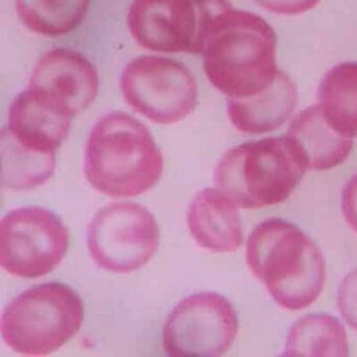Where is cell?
<instances>
[{
  "label": "cell",
  "mask_w": 357,
  "mask_h": 357,
  "mask_svg": "<svg viewBox=\"0 0 357 357\" xmlns=\"http://www.w3.org/2000/svg\"><path fill=\"white\" fill-rule=\"evenodd\" d=\"M342 211L349 227L357 233V174L344 185L342 195Z\"/></svg>",
  "instance_id": "7402d4cb"
},
{
  "label": "cell",
  "mask_w": 357,
  "mask_h": 357,
  "mask_svg": "<svg viewBox=\"0 0 357 357\" xmlns=\"http://www.w3.org/2000/svg\"><path fill=\"white\" fill-rule=\"evenodd\" d=\"M238 328L237 313L225 296L208 291L192 294L167 319L164 350L173 357L221 356L231 348Z\"/></svg>",
  "instance_id": "30bf717a"
},
{
  "label": "cell",
  "mask_w": 357,
  "mask_h": 357,
  "mask_svg": "<svg viewBox=\"0 0 357 357\" xmlns=\"http://www.w3.org/2000/svg\"><path fill=\"white\" fill-rule=\"evenodd\" d=\"M246 262L271 298L287 310L310 306L325 284L321 250L302 229L282 219H268L252 229Z\"/></svg>",
  "instance_id": "3957f363"
},
{
  "label": "cell",
  "mask_w": 357,
  "mask_h": 357,
  "mask_svg": "<svg viewBox=\"0 0 357 357\" xmlns=\"http://www.w3.org/2000/svg\"><path fill=\"white\" fill-rule=\"evenodd\" d=\"M187 222L192 238L208 252H234L243 241L236 204L220 190L198 192L188 208Z\"/></svg>",
  "instance_id": "4fadbf2b"
},
{
  "label": "cell",
  "mask_w": 357,
  "mask_h": 357,
  "mask_svg": "<svg viewBox=\"0 0 357 357\" xmlns=\"http://www.w3.org/2000/svg\"><path fill=\"white\" fill-rule=\"evenodd\" d=\"M89 0H15L22 24L35 34L58 37L68 34L84 20Z\"/></svg>",
  "instance_id": "d6986e66"
},
{
  "label": "cell",
  "mask_w": 357,
  "mask_h": 357,
  "mask_svg": "<svg viewBox=\"0 0 357 357\" xmlns=\"http://www.w3.org/2000/svg\"><path fill=\"white\" fill-rule=\"evenodd\" d=\"M296 102V85L285 73L278 70L273 82L262 93L246 99L227 100V114L238 130L260 135L285 124Z\"/></svg>",
  "instance_id": "5bb4252c"
},
{
  "label": "cell",
  "mask_w": 357,
  "mask_h": 357,
  "mask_svg": "<svg viewBox=\"0 0 357 357\" xmlns=\"http://www.w3.org/2000/svg\"><path fill=\"white\" fill-rule=\"evenodd\" d=\"M263 9L278 15L294 16L306 13L319 5V0H254Z\"/></svg>",
  "instance_id": "44dd1931"
},
{
  "label": "cell",
  "mask_w": 357,
  "mask_h": 357,
  "mask_svg": "<svg viewBox=\"0 0 357 357\" xmlns=\"http://www.w3.org/2000/svg\"><path fill=\"white\" fill-rule=\"evenodd\" d=\"M29 87L75 116L87 109L97 98L99 75L81 54L54 49L43 54L37 62Z\"/></svg>",
  "instance_id": "8fae6325"
},
{
  "label": "cell",
  "mask_w": 357,
  "mask_h": 357,
  "mask_svg": "<svg viewBox=\"0 0 357 357\" xmlns=\"http://www.w3.org/2000/svg\"><path fill=\"white\" fill-rule=\"evenodd\" d=\"M72 119L63 108L29 87L12 102L6 129L20 145L52 154L68 137Z\"/></svg>",
  "instance_id": "7c38bea8"
},
{
  "label": "cell",
  "mask_w": 357,
  "mask_h": 357,
  "mask_svg": "<svg viewBox=\"0 0 357 357\" xmlns=\"http://www.w3.org/2000/svg\"><path fill=\"white\" fill-rule=\"evenodd\" d=\"M306 170L287 137H266L225 152L214 183L236 206L257 210L285 202Z\"/></svg>",
  "instance_id": "277c9868"
},
{
  "label": "cell",
  "mask_w": 357,
  "mask_h": 357,
  "mask_svg": "<svg viewBox=\"0 0 357 357\" xmlns=\"http://www.w3.org/2000/svg\"><path fill=\"white\" fill-rule=\"evenodd\" d=\"M231 7L229 0H135L127 24L148 51L202 54L211 24Z\"/></svg>",
  "instance_id": "8992f818"
},
{
  "label": "cell",
  "mask_w": 357,
  "mask_h": 357,
  "mask_svg": "<svg viewBox=\"0 0 357 357\" xmlns=\"http://www.w3.org/2000/svg\"><path fill=\"white\" fill-rule=\"evenodd\" d=\"M337 306L344 321L357 331V269L350 271L340 284Z\"/></svg>",
  "instance_id": "ffe728a7"
},
{
  "label": "cell",
  "mask_w": 357,
  "mask_h": 357,
  "mask_svg": "<svg viewBox=\"0 0 357 357\" xmlns=\"http://www.w3.org/2000/svg\"><path fill=\"white\" fill-rule=\"evenodd\" d=\"M84 319V305L66 284H40L20 294L6 307L1 333L6 344L26 356H43L74 337Z\"/></svg>",
  "instance_id": "5b68a950"
},
{
  "label": "cell",
  "mask_w": 357,
  "mask_h": 357,
  "mask_svg": "<svg viewBox=\"0 0 357 357\" xmlns=\"http://www.w3.org/2000/svg\"><path fill=\"white\" fill-rule=\"evenodd\" d=\"M121 91L128 105L155 124L187 118L197 105V83L187 66L172 59L143 56L127 64Z\"/></svg>",
  "instance_id": "ba28073f"
},
{
  "label": "cell",
  "mask_w": 357,
  "mask_h": 357,
  "mask_svg": "<svg viewBox=\"0 0 357 357\" xmlns=\"http://www.w3.org/2000/svg\"><path fill=\"white\" fill-rule=\"evenodd\" d=\"M277 36L252 12L233 7L219 14L204 43V68L211 84L229 99L258 95L275 80Z\"/></svg>",
  "instance_id": "6da1fadb"
},
{
  "label": "cell",
  "mask_w": 357,
  "mask_h": 357,
  "mask_svg": "<svg viewBox=\"0 0 357 357\" xmlns=\"http://www.w3.org/2000/svg\"><path fill=\"white\" fill-rule=\"evenodd\" d=\"M319 108L326 122L338 135L357 137V63L338 64L321 79Z\"/></svg>",
  "instance_id": "2e32d148"
},
{
  "label": "cell",
  "mask_w": 357,
  "mask_h": 357,
  "mask_svg": "<svg viewBox=\"0 0 357 357\" xmlns=\"http://www.w3.org/2000/svg\"><path fill=\"white\" fill-rule=\"evenodd\" d=\"M1 158L6 189H35L47 183L55 172L56 153H40L20 145L6 128L1 131Z\"/></svg>",
  "instance_id": "ac0fdd59"
},
{
  "label": "cell",
  "mask_w": 357,
  "mask_h": 357,
  "mask_svg": "<svg viewBox=\"0 0 357 357\" xmlns=\"http://www.w3.org/2000/svg\"><path fill=\"white\" fill-rule=\"evenodd\" d=\"M70 236L61 219L39 206L15 208L0 223V264L22 279L53 271L68 252Z\"/></svg>",
  "instance_id": "9c48e42d"
},
{
  "label": "cell",
  "mask_w": 357,
  "mask_h": 357,
  "mask_svg": "<svg viewBox=\"0 0 357 357\" xmlns=\"http://www.w3.org/2000/svg\"><path fill=\"white\" fill-rule=\"evenodd\" d=\"M160 244L153 215L135 202H114L98 211L87 229V248L104 271L128 273L147 264Z\"/></svg>",
  "instance_id": "52a82bcc"
},
{
  "label": "cell",
  "mask_w": 357,
  "mask_h": 357,
  "mask_svg": "<svg viewBox=\"0 0 357 357\" xmlns=\"http://www.w3.org/2000/svg\"><path fill=\"white\" fill-rule=\"evenodd\" d=\"M287 139L307 170L325 171L342 164L353 148L352 139L329 126L319 106H310L292 120Z\"/></svg>",
  "instance_id": "9a60e30c"
},
{
  "label": "cell",
  "mask_w": 357,
  "mask_h": 357,
  "mask_svg": "<svg viewBox=\"0 0 357 357\" xmlns=\"http://www.w3.org/2000/svg\"><path fill=\"white\" fill-rule=\"evenodd\" d=\"M164 158L150 131L130 114L102 116L89 133L84 173L91 187L112 197L149 191L160 181Z\"/></svg>",
  "instance_id": "7a4b0ae2"
},
{
  "label": "cell",
  "mask_w": 357,
  "mask_h": 357,
  "mask_svg": "<svg viewBox=\"0 0 357 357\" xmlns=\"http://www.w3.org/2000/svg\"><path fill=\"white\" fill-rule=\"evenodd\" d=\"M348 338L342 324L326 313H310L292 325L285 356H347Z\"/></svg>",
  "instance_id": "e0dca14e"
}]
</instances>
